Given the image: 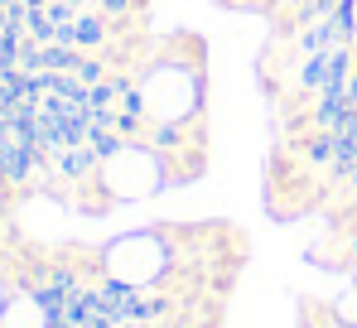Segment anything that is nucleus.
<instances>
[{
  "instance_id": "1",
  "label": "nucleus",
  "mask_w": 357,
  "mask_h": 328,
  "mask_svg": "<svg viewBox=\"0 0 357 328\" xmlns=\"http://www.w3.org/2000/svg\"><path fill=\"white\" fill-rule=\"evenodd\" d=\"M333 44H338L333 20H314V24L299 34V49H304V54H324V49H333Z\"/></svg>"
},
{
  "instance_id": "3",
  "label": "nucleus",
  "mask_w": 357,
  "mask_h": 328,
  "mask_svg": "<svg viewBox=\"0 0 357 328\" xmlns=\"http://www.w3.org/2000/svg\"><path fill=\"white\" fill-rule=\"evenodd\" d=\"M0 5H10V10H24V5H29V0H0Z\"/></svg>"
},
{
  "instance_id": "5",
  "label": "nucleus",
  "mask_w": 357,
  "mask_h": 328,
  "mask_svg": "<svg viewBox=\"0 0 357 328\" xmlns=\"http://www.w3.org/2000/svg\"><path fill=\"white\" fill-rule=\"evenodd\" d=\"M73 5H82V0H73Z\"/></svg>"
},
{
  "instance_id": "4",
  "label": "nucleus",
  "mask_w": 357,
  "mask_h": 328,
  "mask_svg": "<svg viewBox=\"0 0 357 328\" xmlns=\"http://www.w3.org/2000/svg\"><path fill=\"white\" fill-rule=\"evenodd\" d=\"M353 87H357V68H353Z\"/></svg>"
},
{
  "instance_id": "2",
  "label": "nucleus",
  "mask_w": 357,
  "mask_h": 328,
  "mask_svg": "<svg viewBox=\"0 0 357 328\" xmlns=\"http://www.w3.org/2000/svg\"><path fill=\"white\" fill-rule=\"evenodd\" d=\"M328 20H333V29H338V44H353L357 39V0H338Z\"/></svg>"
}]
</instances>
